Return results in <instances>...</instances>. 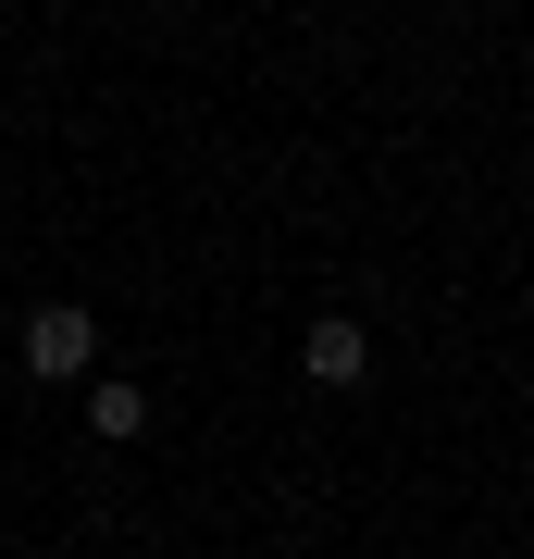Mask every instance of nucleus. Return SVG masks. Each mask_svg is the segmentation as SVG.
<instances>
[{"label":"nucleus","mask_w":534,"mask_h":559,"mask_svg":"<svg viewBox=\"0 0 534 559\" xmlns=\"http://www.w3.org/2000/svg\"><path fill=\"white\" fill-rule=\"evenodd\" d=\"M25 373L38 385H99V311L87 299H38L25 311Z\"/></svg>","instance_id":"nucleus-1"},{"label":"nucleus","mask_w":534,"mask_h":559,"mask_svg":"<svg viewBox=\"0 0 534 559\" xmlns=\"http://www.w3.org/2000/svg\"><path fill=\"white\" fill-rule=\"evenodd\" d=\"M298 373H311V385H360V373H373V336H360L348 311L298 323Z\"/></svg>","instance_id":"nucleus-2"},{"label":"nucleus","mask_w":534,"mask_h":559,"mask_svg":"<svg viewBox=\"0 0 534 559\" xmlns=\"http://www.w3.org/2000/svg\"><path fill=\"white\" fill-rule=\"evenodd\" d=\"M87 436H99V448H124V436H150V385H124V373H99V385H87Z\"/></svg>","instance_id":"nucleus-3"}]
</instances>
